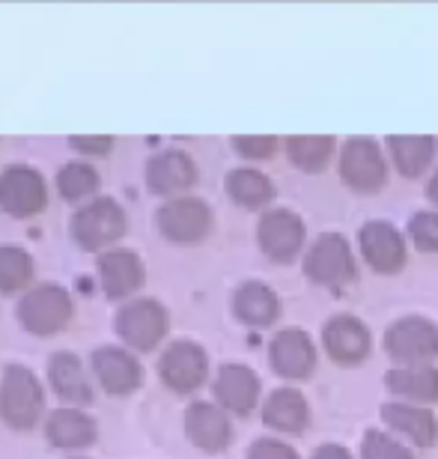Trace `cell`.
<instances>
[{"label":"cell","mask_w":438,"mask_h":459,"mask_svg":"<svg viewBox=\"0 0 438 459\" xmlns=\"http://www.w3.org/2000/svg\"><path fill=\"white\" fill-rule=\"evenodd\" d=\"M45 391L36 373L24 364H9L0 382V418L13 429H30L42 415Z\"/></svg>","instance_id":"6da1fadb"},{"label":"cell","mask_w":438,"mask_h":459,"mask_svg":"<svg viewBox=\"0 0 438 459\" xmlns=\"http://www.w3.org/2000/svg\"><path fill=\"white\" fill-rule=\"evenodd\" d=\"M72 319V296L57 283H42L24 292L18 301V323L36 337H51L63 332Z\"/></svg>","instance_id":"7a4b0ae2"},{"label":"cell","mask_w":438,"mask_h":459,"mask_svg":"<svg viewBox=\"0 0 438 459\" xmlns=\"http://www.w3.org/2000/svg\"><path fill=\"white\" fill-rule=\"evenodd\" d=\"M125 236V212L111 197H96L72 218V238L84 251H105Z\"/></svg>","instance_id":"3957f363"},{"label":"cell","mask_w":438,"mask_h":459,"mask_svg":"<svg viewBox=\"0 0 438 459\" xmlns=\"http://www.w3.org/2000/svg\"><path fill=\"white\" fill-rule=\"evenodd\" d=\"M116 334H120V341L125 346L138 349V352H150L167 334V310L155 299L129 301L116 314Z\"/></svg>","instance_id":"277c9868"},{"label":"cell","mask_w":438,"mask_h":459,"mask_svg":"<svg viewBox=\"0 0 438 459\" xmlns=\"http://www.w3.org/2000/svg\"><path fill=\"white\" fill-rule=\"evenodd\" d=\"M48 204V188L39 170L27 164H13L0 173V209L15 218L39 215Z\"/></svg>","instance_id":"5b68a950"},{"label":"cell","mask_w":438,"mask_h":459,"mask_svg":"<svg viewBox=\"0 0 438 459\" xmlns=\"http://www.w3.org/2000/svg\"><path fill=\"white\" fill-rule=\"evenodd\" d=\"M155 224H159L161 236L170 238V242L194 245L200 238H206V233L212 230V212L197 197H173L170 204L159 209Z\"/></svg>","instance_id":"8992f818"},{"label":"cell","mask_w":438,"mask_h":459,"mask_svg":"<svg viewBox=\"0 0 438 459\" xmlns=\"http://www.w3.org/2000/svg\"><path fill=\"white\" fill-rule=\"evenodd\" d=\"M206 370H209V358L203 352V346H197L191 341L170 343L159 361L161 382L179 394L200 388V385L206 382Z\"/></svg>","instance_id":"52a82bcc"},{"label":"cell","mask_w":438,"mask_h":459,"mask_svg":"<svg viewBox=\"0 0 438 459\" xmlns=\"http://www.w3.org/2000/svg\"><path fill=\"white\" fill-rule=\"evenodd\" d=\"M305 272L310 281L325 283V287H343L355 274V263L346 238L337 233L319 236L316 245L305 256Z\"/></svg>","instance_id":"ba28073f"},{"label":"cell","mask_w":438,"mask_h":459,"mask_svg":"<svg viewBox=\"0 0 438 459\" xmlns=\"http://www.w3.org/2000/svg\"><path fill=\"white\" fill-rule=\"evenodd\" d=\"M385 346L397 361L424 364L438 355V328L424 316H406L388 328Z\"/></svg>","instance_id":"9c48e42d"},{"label":"cell","mask_w":438,"mask_h":459,"mask_svg":"<svg viewBox=\"0 0 438 459\" xmlns=\"http://www.w3.org/2000/svg\"><path fill=\"white\" fill-rule=\"evenodd\" d=\"M340 173H343V179L358 191H376L385 186L388 168H385V159H382L379 143L370 141V137H352V141L343 146Z\"/></svg>","instance_id":"30bf717a"},{"label":"cell","mask_w":438,"mask_h":459,"mask_svg":"<svg viewBox=\"0 0 438 459\" xmlns=\"http://www.w3.org/2000/svg\"><path fill=\"white\" fill-rule=\"evenodd\" d=\"M93 373L102 382L107 394H132L141 388L143 382V367L132 352H125L120 346H102L93 352Z\"/></svg>","instance_id":"8fae6325"},{"label":"cell","mask_w":438,"mask_h":459,"mask_svg":"<svg viewBox=\"0 0 438 459\" xmlns=\"http://www.w3.org/2000/svg\"><path fill=\"white\" fill-rule=\"evenodd\" d=\"M260 247L266 251L271 260L287 263L298 254V247L305 245V224L296 212L289 209H271L262 215L260 221Z\"/></svg>","instance_id":"7c38bea8"},{"label":"cell","mask_w":438,"mask_h":459,"mask_svg":"<svg viewBox=\"0 0 438 459\" xmlns=\"http://www.w3.org/2000/svg\"><path fill=\"white\" fill-rule=\"evenodd\" d=\"M197 182V168L191 161V155L179 152V150H167L152 155L150 164H146V186H150L155 195L173 197L188 191Z\"/></svg>","instance_id":"4fadbf2b"},{"label":"cell","mask_w":438,"mask_h":459,"mask_svg":"<svg viewBox=\"0 0 438 459\" xmlns=\"http://www.w3.org/2000/svg\"><path fill=\"white\" fill-rule=\"evenodd\" d=\"M143 263L134 251L125 247H114L99 256V281H102L105 292L111 299H125L143 287Z\"/></svg>","instance_id":"5bb4252c"},{"label":"cell","mask_w":438,"mask_h":459,"mask_svg":"<svg viewBox=\"0 0 438 459\" xmlns=\"http://www.w3.org/2000/svg\"><path fill=\"white\" fill-rule=\"evenodd\" d=\"M185 433L194 442L200 451L206 454H218L230 445L233 429L230 420H227V411L221 406H212V403H194L185 411Z\"/></svg>","instance_id":"9a60e30c"},{"label":"cell","mask_w":438,"mask_h":459,"mask_svg":"<svg viewBox=\"0 0 438 459\" xmlns=\"http://www.w3.org/2000/svg\"><path fill=\"white\" fill-rule=\"evenodd\" d=\"M361 251H364V260L382 274L399 272L406 263L403 236L385 221H373L367 227H361Z\"/></svg>","instance_id":"2e32d148"},{"label":"cell","mask_w":438,"mask_h":459,"mask_svg":"<svg viewBox=\"0 0 438 459\" xmlns=\"http://www.w3.org/2000/svg\"><path fill=\"white\" fill-rule=\"evenodd\" d=\"M215 397H218V403H221V409L248 415L260 400L257 373L245 364H224L221 370H218V379H215Z\"/></svg>","instance_id":"e0dca14e"},{"label":"cell","mask_w":438,"mask_h":459,"mask_svg":"<svg viewBox=\"0 0 438 459\" xmlns=\"http://www.w3.org/2000/svg\"><path fill=\"white\" fill-rule=\"evenodd\" d=\"M316 349L310 337L298 328H287L271 341V367L284 376V379H305L313 373Z\"/></svg>","instance_id":"ac0fdd59"},{"label":"cell","mask_w":438,"mask_h":459,"mask_svg":"<svg viewBox=\"0 0 438 459\" xmlns=\"http://www.w3.org/2000/svg\"><path fill=\"white\" fill-rule=\"evenodd\" d=\"M322 341L328 355L340 364H358L370 352V332L367 325L358 323L355 316H334L325 325Z\"/></svg>","instance_id":"d6986e66"},{"label":"cell","mask_w":438,"mask_h":459,"mask_svg":"<svg viewBox=\"0 0 438 459\" xmlns=\"http://www.w3.org/2000/svg\"><path fill=\"white\" fill-rule=\"evenodd\" d=\"M48 382H51L54 394H57L63 403H69L72 409L87 406V403L93 400L90 376L84 370V364H81V358L72 355V352H57V355L51 358Z\"/></svg>","instance_id":"ffe728a7"},{"label":"cell","mask_w":438,"mask_h":459,"mask_svg":"<svg viewBox=\"0 0 438 459\" xmlns=\"http://www.w3.org/2000/svg\"><path fill=\"white\" fill-rule=\"evenodd\" d=\"M45 436L54 447H63V451H81V447H90L96 442L99 429L96 420L81 409L63 406L57 411H51L48 424H45Z\"/></svg>","instance_id":"44dd1931"},{"label":"cell","mask_w":438,"mask_h":459,"mask_svg":"<svg viewBox=\"0 0 438 459\" xmlns=\"http://www.w3.org/2000/svg\"><path fill=\"white\" fill-rule=\"evenodd\" d=\"M382 418L388 420V427H394L397 433H403L406 438H412V442L421 447H430L438 438V424H435L433 411H426L421 406L388 403V406L382 409Z\"/></svg>","instance_id":"7402d4cb"},{"label":"cell","mask_w":438,"mask_h":459,"mask_svg":"<svg viewBox=\"0 0 438 459\" xmlns=\"http://www.w3.org/2000/svg\"><path fill=\"white\" fill-rule=\"evenodd\" d=\"M233 310L242 323L248 325H271L280 314V301L278 296L271 292L266 283H242L236 290V299H233Z\"/></svg>","instance_id":"603a6c76"},{"label":"cell","mask_w":438,"mask_h":459,"mask_svg":"<svg viewBox=\"0 0 438 459\" xmlns=\"http://www.w3.org/2000/svg\"><path fill=\"white\" fill-rule=\"evenodd\" d=\"M307 403L296 388H280L266 400V409H262V420L271 429H280V433H301L307 427Z\"/></svg>","instance_id":"cb8c5ba5"},{"label":"cell","mask_w":438,"mask_h":459,"mask_svg":"<svg viewBox=\"0 0 438 459\" xmlns=\"http://www.w3.org/2000/svg\"><path fill=\"white\" fill-rule=\"evenodd\" d=\"M388 388L403 394L408 400H421V403H433L438 400V370L426 364H406L397 367L385 376Z\"/></svg>","instance_id":"d4e9b609"},{"label":"cell","mask_w":438,"mask_h":459,"mask_svg":"<svg viewBox=\"0 0 438 459\" xmlns=\"http://www.w3.org/2000/svg\"><path fill=\"white\" fill-rule=\"evenodd\" d=\"M391 152H394L399 173L417 177V173L430 168L435 155V141L426 134H394L391 137Z\"/></svg>","instance_id":"484cf974"},{"label":"cell","mask_w":438,"mask_h":459,"mask_svg":"<svg viewBox=\"0 0 438 459\" xmlns=\"http://www.w3.org/2000/svg\"><path fill=\"white\" fill-rule=\"evenodd\" d=\"M227 195H230L239 206H248V209H260L266 206L275 188H271L269 177H262L260 170H251V168H239L227 177Z\"/></svg>","instance_id":"4316f807"},{"label":"cell","mask_w":438,"mask_h":459,"mask_svg":"<svg viewBox=\"0 0 438 459\" xmlns=\"http://www.w3.org/2000/svg\"><path fill=\"white\" fill-rule=\"evenodd\" d=\"M30 281H33L30 254L15 245H0V292L13 296V292H21Z\"/></svg>","instance_id":"83f0119b"},{"label":"cell","mask_w":438,"mask_h":459,"mask_svg":"<svg viewBox=\"0 0 438 459\" xmlns=\"http://www.w3.org/2000/svg\"><path fill=\"white\" fill-rule=\"evenodd\" d=\"M57 191L63 200H84L99 191V173L87 161H69L57 173Z\"/></svg>","instance_id":"f1b7e54d"},{"label":"cell","mask_w":438,"mask_h":459,"mask_svg":"<svg viewBox=\"0 0 438 459\" xmlns=\"http://www.w3.org/2000/svg\"><path fill=\"white\" fill-rule=\"evenodd\" d=\"M334 150V141L325 134H307V137H289L287 152L292 164H298L301 170H319L328 161V155Z\"/></svg>","instance_id":"f546056e"},{"label":"cell","mask_w":438,"mask_h":459,"mask_svg":"<svg viewBox=\"0 0 438 459\" xmlns=\"http://www.w3.org/2000/svg\"><path fill=\"white\" fill-rule=\"evenodd\" d=\"M364 459H412V454L397 438L379 433V429H370L364 436Z\"/></svg>","instance_id":"4dcf8cb0"},{"label":"cell","mask_w":438,"mask_h":459,"mask_svg":"<svg viewBox=\"0 0 438 459\" xmlns=\"http://www.w3.org/2000/svg\"><path fill=\"white\" fill-rule=\"evenodd\" d=\"M408 233H412V242L426 254L438 251V215L435 212H417L408 224Z\"/></svg>","instance_id":"1f68e13d"},{"label":"cell","mask_w":438,"mask_h":459,"mask_svg":"<svg viewBox=\"0 0 438 459\" xmlns=\"http://www.w3.org/2000/svg\"><path fill=\"white\" fill-rule=\"evenodd\" d=\"M236 143V152L245 155V159H269L275 152L278 141L275 137H266V134H251V137H233Z\"/></svg>","instance_id":"d6a6232c"},{"label":"cell","mask_w":438,"mask_h":459,"mask_svg":"<svg viewBox=\"0 0 438 459\" xmlns=\"http://www.w3.org/2000/svg\"><path fill=\"white\" fill-rule=\"evenodd\" d=\"M248 459H298V454L292 451L289 445L275 442V438H260V442L251 447Z\"/></svg>","instance_id":"836d02e7"},{"label":"cell","mask_w":438,"mask_h":459,"mask_svg":"<svg viewBox=\"0 0 438 459\" xmlns=\"http://www.w3.org/2000/svg\"><path fill=\"white\" fill-rule=\"evenodd\" d=\"M69 143L75 146L78 152H90V155H105L114 150V137L99 134V137H84V134H72Z\"/></svg>","instance_id":"e575fe53"},{"label":"cell","mask_w":438,"mask_h":459,"mask_svg":"<svg viewBox=\"0 0 438 459\" xmlns=\"http://www.w3.org/2000/svg\"><path fill=\"white\" fill-rule=\"evenodd\" d=\"M313 459H352V456L346 454L340 445H322V447H319V451L313 454Z\"/></svg>","instance_id":"d590c367"},{"label":"cell","mask_w":438,"mask_h":459,"mask_svg":"<svg viewBox=\"0 0 438 459\" xmlns=\"http://www.w3.org/2000/svg\"><path fill=\"white\" fill-rule=\"evenodd\" d=\"M426 195H430V200H435V204H438V170H435V177L430 179V188H426Z\"/></svg>","instance_id":"8d00e7d4"}]
</instances>
